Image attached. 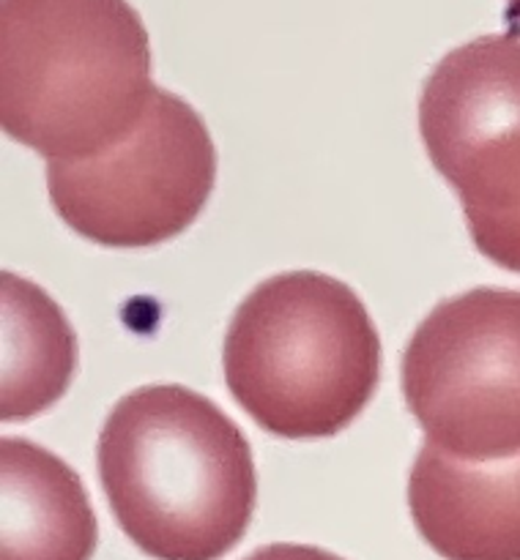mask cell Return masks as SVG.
<instances>
[{"label":"cell","instance_id":"cell-1","mask_svg":"<svg viewBox=\"0 0 520 560\" xmlns=\"http://www.w3.org/2000/svg\"><path fill=\"white\" fill-rule=\"evenodd\" d=\"M99 479L120 530L157 560H219L250 528L257 479L239 427L184 386H146L107 416Z\"/></svg>","mask_w":520,"mask_h":560},{"label":"cell","instance_id":"cell-2","mask_svg":"<svg viewBox=\"0 0 520 560\" xmlns=\"http://www.w3.org/2000/svg\"><path fill=\"white\" fill-rule=\"evenodd\" d=\"M0 49V126L47 162L115 145L157 88L126 0H3Z\"/></svg>","mask_w":520,"mask_h":560},{"label":"cell","instance_id":"cell-3","mask_svg":"<svg viewBox=\"0 0 520 560\" xmlns=\"http://www.w3.org/2000/svg\"><path fill=\"white\" fill-rule=\"evenodd\" d=\"M381 377V339L359 295L315 271L257 284L224 337V381L277 438H332L354 424Z\"/></svg>","mask_w":520,"mask_h":560},{"label":"cell","instance_id":"cell-4","mask_svg":"<svg viewBox=\"0 0 520 560\" xmlns=\"http://www.w3.org/2000/svg\"><path fill=\"white\" fill-rule=\"evenodd\" d=\"M419 131L476 249L520 273V33H487L443 55L421 88Z\"/></svg>","mask_w":520,"mask_h":560},{"label":"cell","instance_id":"cell-5","mask_svg":"<svg viewBox=\"0 0 520 560\" xmlns=\"http://www.w3.org/2000/svg\"><path fill=\"white\" fill-rule=\"evenodd\" d=\"M217 151L200 115L153 88L140 120L115 145L74 162H47L58 217L82 238L118 249L184 233L208 202Z\"/></svg>","mask_w":520,"mask_h":560},{"label":"cell","instance_id":"cell-6","mask_svg":"<svg viewBox=\"0 0 520 560\" xmlns=\"http://www.w3.org/2000/svg\"><path fill=\"white\" fill-rule=\"evenodd\" d=\"M403 397L427 443L452 457L520 454V290L441 301L405 348Z\"/></svg>","mask_w":520,"mask_h":560},{"label":"cell","instance_id":"cell-7","mask_svg":"<svg viewBox=\"0 0 520 560\" xmlns=\"http://www.w3.org/2000/svg\"><path fill=\"white\" fill-rule=\"evenodd\" d=\"M408 506L421 539L447 560H520V454L460 459L419 448Z\"/></svg>","mask_w":520,"mask_h":560},{"label":"cell","instance_id":"cell-8","mask_svg":"<svg viewBox=\"0 0 520 560\" xmlns=\"http://www.w3.org/2000/svg\"><path fill=\"white\" fill-rule=\"evenodd\" d=\"M3 558L91 560L96 517L80 476L36 443L3 438Z\"/></svg>","mask_w":520,"mask_h":560},{"label":"cell","instance_id":"cell-9","mask_svg":"<svg viewBox=\"0 0 520 560\" xmlns=\"http://www.w3.org/2000/svg\"><path fill=\"white\" fill-rule=\"evenodd\" d=\"M74 364V334L55 301L3 273V421H22L58 402Z\"/></svg>","mask_w":520,"mask_h":560},{"label":"cell","instance_id":"cell-10","mask_svg":"<svg viewBox=\"0 0 520 560\" xmlns=\"http://www.w3.org/2000/svg\"><path fill=\"white\" fill-rule=\"evenodd\" d=\"M244 560H343L326 550H317V547L307 545H268L261 550L252 552Z\"/></svg>","mask_w":520,"mask_h":560},{"label":"cell","instance_id":"cell-11","mask_svg":"<svg viewBox=\"0 0 520 560\" xmlns=\"http://www.w3.org/2000/svg\"><path fill=\"white\" fill-rule=\"evenodd\" d=\"M509 16L520 20V0H509Z\"/></svg>","mask_w":520,"mask_h":560}]
</instances>
